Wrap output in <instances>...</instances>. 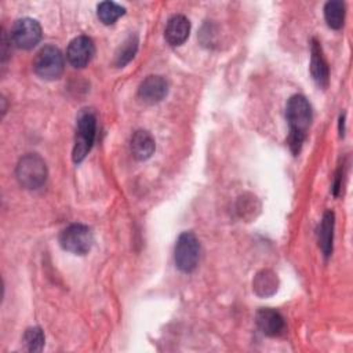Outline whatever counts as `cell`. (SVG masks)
Returning a JSON list of instances; mask_svg holds the SVG:
<instances>
[{
  "instance_id": "15",
  "label": "cell",
  "mask_w": 353,
  "mask_h": 353,
  "mask_svg": "<svg viewBox=\"0 0 353 353\" xmlns=\"http://www.w3.org/2000/svg\"><path fill=\"white\" fill-rule=\"evenodd\" d=\"M334 212L325 211L319 228V245L325 256H330L332 252V239H334Z\"/></svg>"
},
{
  "instance_id": "2",
  "label": "cell",
  "mask_w": 353,
  "mask_h": 353,
  "mask_svg": "<svg viewBox=\"0 0 353 353\" xmlns=\"http://www.w3.org/2000/svg\"><path fill=\"white\" fill-rule=\"evenodd\" d=\"M15 175L19 185L25 189H37L47 179V167L39 154L28 153L19 159Z\"/></svg>"
},
{
  "instance_id": "9",
  "label": "cell",
  "mask_w": 353,
  "mask_h": 353,
  "mask_svg": "<svg viewBox=\"0 0 353 353\" xmlns=\"http://www.w3.org/2000/svg\"><path fill=\"white\" fill-rule=\"evenodd\" d=\"M310 73L320 88H325L328 85L330 69L317 39H312L310 44Z\"/></svg>"
},
{
  "instance_id": "4",
  "label": "cell",
  "mask_w": 353,
  "mask_h": 353,
  "mask_svg": "<svg viewBox=\"0 0 353 353\" xmlns=\"http://www.w3.org/2000/svg\"><path fill=\"white\" fill-rule=\"evenodd\" d=\"M174 258L175 265L181 272L190 273L196 269L200 258V244L192 232L179 234L174 250Z\"/></svg>"
},
{
  "instance_id": "13",
  "label": "cell",
  "mask_w": 353,
  "mask_h": 353,
  "mask_svg": "<svg viewBox=\"0 0 353 353\" xmlns=\"http://www.w3.org/2000/svg\"><path fill=\"white\" fill-rule=\"evenodd\" d=\"M131 153L137 160H148L154 152V139L146 130H138L131 137Z\"/></svg>"
},
{
  "instance_id": "6",
  "label": "cell",
  "mask_w": 353,
  "mask_h": 353,
  "mask_svg": "<svg viewBox=\"0 0 353 353\" xmlns=\"http://www.w3.org/2000/svg\"><path fill=\"white\" fill-rule=\"evenodd\" d=\"M63 65L65 62L61 50L54 46H46L36 54L33 69L41 79L55 80L62 74Z\"/></svg>"
},
{
  "instance_id": "18",
  "label": "cell",
  "mask_w": 353,
  "mask_h": 353,
  "mask_svg": "<svg viewBox=\"0 0 353 353\" xmlns=\"http://www.w3.org/2000/svg\"><path fill=\"white\" fill-rule=\"evenodd\" d=\"M138 48V39L137 36H130L119 48L117 54H116V65L119 68H123L124 65H127L135 55Z\"/></svg>"
},
{
  "instance_id": "5",
  "label": "cell",
  "mask_w": 353,
  "mask_h": 353,
  "mask_svg": "<svg viewBox=\"0 0 353 353\" xmlns=\"http://www.w3.org/2000/svg\"><path fill=\"white\" fill-rule=\"evenodd\" d=\"M92 241L91 229L83 223H72L59 234L61 247L76 255L87 254L91 250Z\"/></svg>"
},
{
  "instance_id": "7",
  "label": "cell",
  "mask_w": 353,
  "mask_h": 353,
  "mask_svg": "<svg viewBox=\"0 0 353 353\" xmlns=\"http://www.w3.org/2000/svg\"><path fill=\"white\" fill-rule=\"evenodd\" d=\"M41 39V26L36 19L21 18L15 21L10 32V41L18 48H33Z\"/></svg>"
},
{
  "instance_id": "17",
  "label": "cell",
  "mask_w": 353,
  "mask_h": 353,
  "mask_svg": "<svg viewBox=\"0 0 353 353\" xmlns=\"http://www.w3.org/2000/svg\"><path fill=\"white\" fill-rule=\"evenodd\" d=\"M124 12H125V8L113 1H102L98 4V8H97L98 18L105 25L114 23Z\"/></svg>"
},
{
  "instance_id": "1",
  "label": "cell",
  "mask_w": 353,
  "mask_h": 353,
  "mask_svg": "<svg viewBox=\"0 0 353 353\" xmlns=\"http://www.w3.org/2000/svg\"><path fill=\"white\" fill-rule=\"evenodd\" d=\"M285 117L290 127L288 145L298 154L312 123V108L303 95H292L285 106Z\"/></svg>"
},
{
  "instance_id": "12",
  "label": "cell",
  "mask_w": 353,
  "mask_h": 353,
  "mask_svg": "<svg viewBox=\"0 0 353 353\" xmlns=\"http://www.w3.org/2000/svg\"><path fill=\"white\" fill-rule=\"evenodd\" d=\"M255 321L258 328L269 336H274L279 335L283 330H284V319L283 316L270 307H262L256 312L255 316Z\"/></svg>"
},
{
  "instance_id": "10",
  "label": "cell",
  "mask_w": 353,
  "mask_h": 353,
  "mask_svg": "<svg viewBox=\"0 0 353 353\" xmlns=\"http://www.w3.org/2000/svg\"><path fill=\"white\" fill-rule=\"evenodd\" d=\"M168 92V83L161 76H148L138 88L139 98L146 103L160 102Z\"/></svg>"
},
{
  "instance_id": "14",
  "label": "cell",
  "mask_w": 353,
  "mask_h": 353,
  "mask_svg": "<svg viewBox=\"0 0 353 353\" xmlns=\"http://www.w3.org/2000/svg\"><path fill=\"white\" fill-rule=\"evenodd\" d=\"M279 279L277 274L269 269H263L256 273L252 281V288L259 296H270L277 291Z\"/></svg>"
},
{
  "instance_id": "16",
  "label": "cell",
  "mask_w": 353,
  "mask_h": 353,
  "mask_svg": "<svg viewBox=\"0 0 353 353\" xmlns=\"http://www.w3.org/2000/svg\"><path fill=\"white\" fill-rule=\"evenodd\" d=\"M345 14H346L345 3L339 0H331L324 6L325 22L332 29H341L343 26Z\"/></svg>"
},
{
  "instance_id": "8",
  "label": "cell",
  "mask_w": 353,
  "mask_h": 353,
  "mask_svg": "<svg viewBox=\"0 0 353 353\" xmlns=\"http://www.w3.org/2000/svg\"><path fill=\"white\" fill-rule=\"evenodd\" d=\"M94 52V41L88 36H77L69 43L66 58L72 66L84 68L92 59Z\"/></svg>"
},
{
  "instance_id": "19",
  "label": "cell",
  "mask_w": 353,
  "mask_h": 353,
  "mask_svg": "<svg viewBox=\"0 0 353 353\" xmlns=\"http://www.w3.org/2000/svg\"><path fill=\"white\" fill-rule=\"evenodd\" d=\"M23 343L29 352H40L44 346V334L40 327H30L23 334Z\"/></svg>"
},
{
  "instance_id": "3",
  "label": "cell",
  "mask_w": 353,
  "mask_h": 353,
  "mask_svg": "<svg viewBox=\"0 0 353 353\" xmlns=\"http://www.w3.org/2000/svg\"><path fill=\"white\" fill-rule=\"evenodd\" d=\"M97 134V117L91 110L84 109L77 117L76 138L73 146V161L80 163L91 150Z\"/></svg>"
},
{
  "instance_id": "11",
  "label": "cell",
  "mask_w": 353,
  "mask_h": 353,
  "mask_svg": "<svg viewBox=\"0 0 353 353\" xmlns=\"http://www.w3.org/2000/svg\"><path fill=\"white\" fill-rule=\"evenodd\" d=\"M189 32H190L189 19L185 15L176 14L168 19L164 30V37L168 44L181 46L188 40Z\"/></svg>"
}]
</instances>
